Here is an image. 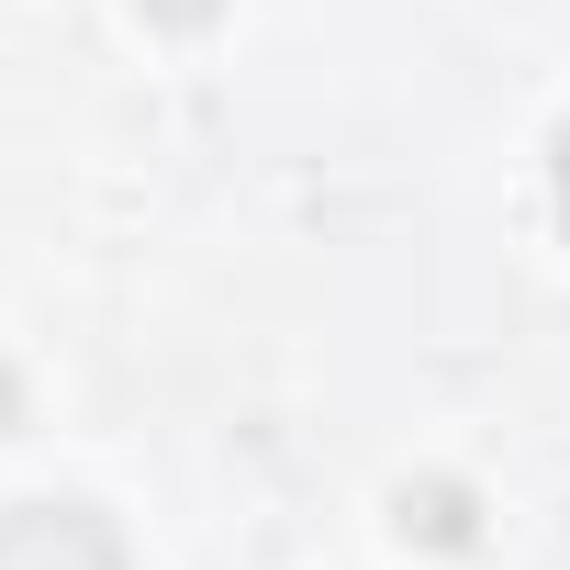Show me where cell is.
Wrapping results in <instances>:
<instances>
[{
	"label": "cell",
	"mask_w": 570,
	"mask_h": 570,
	"mask_svg": "<svg viewBox=\"0 0 570 570\" xmlns=\"http://www.w3.org/2000/svg\"><path fill=\"white\" fill-rule=\"evenodd\" d=\"M548 179H559V213H570V124H559V146H548Z\"/></svg>",
	"instance_id": "5"
},
{
	"label": "cell",
	"mask_w": 570,
	"mask_h": 570,
	"mask_svg": "<svg viewBox=\"0 0 570 570\" xmlns=\"http://www.w3.org/2000/svg\"><path fill=\"white\" fill-rule=\"evenodd\" d=\"M224 0H146V23H168V35H190V23H213Z\"/></svg>",
	"instance_id": "3"
},
{
	"label": "cell",
	"mask_w": 570,
	"mask_h": 570,
	"mask_svg": "<svg viewBox=\"0 0 570 570\" xmlns=\"http://www.w3.org/2000/svg\"><path fill=\"white\" fill-rule=\"evenodd\" d=\"M0 570H124V537L90 503H0Z\"/></svg>",
	"instance_id": "1"
},
{
	"label": "cell",
	"mask_w": 570,
	"mask_h": 570,
	"mask_svg": "<svg viewBox=\"0 0 570 570\" xmlns=\"http://www.w3.org/2000/svg\"><path fill=\"white\" fill-rule=\"evenodd\" d=\"M23 425V381H12V358H0V436Z\"/></svg>",
	"instance_id": "4"
},
{
	"label": "cell",
	"mask_w": 570,
	"mask_h": 570,
	"mask_svg": "<svg viewBox=\"0 0 570 570\" xmlns=\"http://www.w3.org/2000/svg\"><path fill=\"white\" fill-rule=\"evenodd\" d=\"M403 537H425V548H470V537H481V503H470L459 481H403Z\"/></svg>",
	"instance_id": "2"
}]
</instances>
